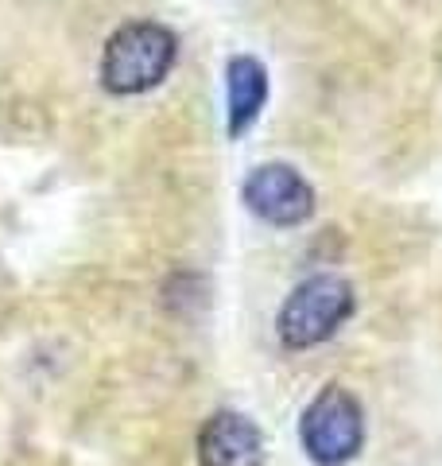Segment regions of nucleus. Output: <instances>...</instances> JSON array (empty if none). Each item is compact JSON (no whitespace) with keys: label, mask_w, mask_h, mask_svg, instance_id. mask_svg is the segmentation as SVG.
Here are the masks:
<instances>
[{"label":"nucleus","mask_w":442,"mask_h":466,"mask_svg":"<svg viewBox=\"0 0 442 466\" xmlns=\"http://www.w3.org/2000/svg\"><path fill=\"white\" fill-rule=\"evenodd\" d=\"M179 58V39L156 20H132L116 27L101 55V86L109 94H147L171 75Z\"/></svg>","instance_id":"nucleus-1"},{"label":"nucleus","mask_w":442,"mask_h":466,"mask_svg":"<svg viewBox=\"0 0 442 466\" xmlns=\"http://www.w3.org/2000/svg\"><path fill=\"white\" fill-rule=\"evenodd\" d=\"M303 451L318 466H346L365 443V412L342 385H326L299 420Z\"/></svg>","instance_id":"nucleus-3"},{"label":"nucleus","mask_w":442,"mask_h":466,"mask_svg":"<svg viewBox=\"0 0 442 466\" xmlns=\"http://www.w3.org/2000/svg\"><path fill=\"white\" fill-rule=\"evenodd\" d=\"M198 466H264V435L241 412H214L198 431Z\"/></svg>","instance_id":"nucleus-5"},{"label":"nucleus","mask_w":442,"mask_h":466,"mask_svg":"<svg viewBox=\"0 0 442 466\" xmlns=\"http://www.w3.org/2000/svg\"><path fill=\"white\" fill-rule=\"evenodd\" d=\"M353 315V284L334 272L306 276L279 308V342L287 350H311Z\"/></svg>","instance_id":"nucleus-2"},{"label":"nucleus","mask_w":442,"mask_h":466,"mask_svg":"<svg viewBox=\"0 0 442 466\" xmlns=\"http://www.w3.org/2000/svg\"><path fill=\"white\" fill-rule=\"evenodd\" d=\"M245 202L256 218L272 226H299L315 214V191L295 167L264 164L245 179Z\"/></svg>","instance_id":"nucleus-4"},{"label":"nucleus","mask_w":442,"mask_h":466,"mask_svg":"<svg viewBox=\"0 0 442 466\" xmlns=\"http://www.w3.org/2000/svg\"><path fill=\"white\" fill-rule=\"evenodd\" d=\"M226 101H229V137H245L268 101V70L253 55H237L226 66Z\"/></svg>","instance_id":"nucleus-6"}]
</instances>
